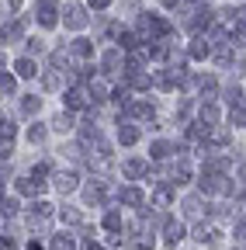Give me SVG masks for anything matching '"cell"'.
I'll return each mask as SVG.
<instances>
[{
	"mask_svg": "<svg viewBox=\"0 0 246 250\" xmlns=\"http://www.w3.org/2000/svg\"><path fill=\"white\" fill-rule=\"evenodd\" d=\"M243 104H246V101H243Z\"/></svg>",
	"mask_w": 246,
	"mask_h": 250,
	"instance_id": "cell-30",
	"label": "cell"
},
{
	"mask_svg": "<svg viewBox=\"0 0 246 250\" xmlns=\"http://www.w3.org/2000/svg\"><path fill=\"white\" fill-rule=\"evenodd\" d=\"M87 11H90L87 4H66V7H63V24L80 35V31L90 24V14H87Z\"/></svg>",
	"mask_w": 246,
	"mask_h": 250,
	"instance_id": "cell-12",
	"label": "cell"
},
{
	"mask_svg": "<svg viewBox=\"0 0 246 250\" xmlns=\"http://www.w3.org/2000/svg\"><path fill=\"white\" fill-rule=\"evenodd\" d=\"M194 118L201 122V125H222L226 122V104L222 101H198V111H194Z\"/></svg>",
	"mask_w": 246,
	"mask_h": 250,
	"instance_id": "cell-11",
	"label": "cell"
},
{
	"mask_svg": "<svg viewBox=\"0 0 246 250\" xmlns=\"http://www.w3.org/2000/svg\"><path fill=\"white\" fill-rule=\"evenodd\" d=\"M56 219H59V223H63V226H87V215L76 208V205H59V212H56Z\"/></svg>",
	"mask_w": 246,
	"mask_h": 250,
	"instance_id": "cell-21",
	"label": "cell"
},
{
	"mask_svg": "<svg viewBox=\"0 0 246 250\" xmlns=\"http://www.w3.org/2000/svg\"><path fill=\"white\" fill-rule=\"evenodd\" d=\"M87 7L94 11V14H101V11H108V7H111V0H87Z\"/></svg>",
	"mask_w": 246,
	"mask_h": 250,
	"instance_id": "cell-26",
	"label": "cell"
},
{
	"mask_svg": "<svg viewBox=\"0 0 246 250\" xmlns=\"http://www.w3.org/2000/svg\"><path fill=\"white\" fill-rule=\"evenodd\" d=\"M0 98H4V101L21 98V80H18L11 70H0Z\"/></svg>",
	"mask_w": 246,
	"mask_h": 250,
	"instance_id": "cell-20",
	"label": "cell"
},
{
	"mask_svg": "<svg viewBox=\"0 0 246 250\" xmlns=\"http://www.w3.org/2000/svg\"><path fill=\"white\" fill-rule=\"evenodd\" d=\"M219 101H222L226 108H236V104H243V101H246V87H243L239 80H232V83H222V94H219Z\"/></svg>",
	"mask_w": 246,
	"mask_h": 250,
	"instance_id": "cell-19",
	"label": "cell"
},
{
	"mask_svg": "<svg viewBox=\"0 0 246 250\" xmlns=\"http://www.w3.org/2000/svg\"><path fill=\"white\" fill-rule=\"evenodd\" d=\"M59 14H63V11H59L56 0H35V7H32L35 24H38V28H45V31H52L56 24H63V18H59Z\"/></svg>",
	"mask_w": 246,
	"mask_h": 250,
	"instance_id": "cell-8",
	"label": "cell"
},
{
	"mask_svg": "<svg viewBox=\"0 0 246 250\" xmlns=\"http://www.w3.org/2000/svg\"><path fill=\"white\" fill-rule=\"evenodd\" d=\"M66 49H70L73 62H94V56H97V45L90 42L87 35H76L73 42H66Z\"/></svg>",
	"mask_w": 246,
	"mask_h": 250,
	"instance_id": "cell-15",
	"label": "cell"
},
{
	"mask_svg": "<svg viewBox=\"0 0 246 250\" xmlns=\"http://www.w3.org/2000/svg\"><path fill=\"white\" fill-rule=\"evenodd\" d=\"M49 184H52L56 195H76L80 188H83V177H80L76 167H56V174H52Z\"/></svg>",
	"mask_w": 246,
	"mask_h": 250,
	"instance_id": "cell-6",
	"label": "cell"
},
{
	"mask_svg": "<svg viewBox=\"0 0 246 250\" xmlns=\"http://www.w3.org/2000/svg\"><path fill=\"white\" fill-rule=\"evenodd\" d=\"M184 240H188V223H184V219H177V215H170L167 226L160 229V243H163L167 250H177Z\"/></svg>",
	"mask_w": 246,
	"mask_h": 250,
	"instance_id": "cell-9",
	"label": "cell"
},
{
	"mask_svg": "<svg viewBox=\"0 0 246 250\" xmlns=\"http://www.w3.org/2000/svg\"><path fill=\"white\" fill-rule=\"evenodd\" d=\"M121 181H135V184H152V164H149V156L146 153H129V156H121Z\"/></svg>",
	"mask_w": 246,
	"mask_h": 250,
	"instance_id": "cell-1",
	"label": "cell"
},
{
	"mask_svg": "<svg viewBox=\"0 0 246 250\" xmlns=\"http://www.w3.org/2000/svg\"><path fill=\"white\" fill-rule=\"evenodd\" d=\"M101 229H104V233H125V208L108 205L104 215H101Z\"/></svg>",
	"mask_w": 246,
	"mask_h": 250,
	"instance_id": "cell-18",
	"label": "cell"
},
{
	"mask_svg": "<svg viewBox=\"0 0 246 250\" xmlns=\"http://www.w3.org/2000/svg\"><path fill=\"white\" fill-rule=\"evenodd\" d=\"M59 104H63L66 111H73V115H87L90 108H94V101H90V87L87 83H66V90L59 94Z\"/></svg>",
	"mask_w": 246,
	"mask_h": 250,
	"instance_id": "cell-2",
	"label": "cell"
},
{
	"mask_svg": "<svg viewBox=\"0 0 246 250\" xmlns=\"http://www.w3.org/2000/svg\"><path fill=\"white\" fill-rule=\"evenodd\" d=\"M49 139H52L49 122H38V118H35V122H28V125H24V143L32 146V149H42Z\"/></svg>",
	"mask_w": 246,
	"mask_h": 250,
	"instance_id": "cell-13",
	"label": "cell"
},
{
	"mask_svg": "<svg viewBox=\"0 0 246 250\" xmlns=\"http://www.w3.org/2000/svg\"><path fill=\"white\" fill-rule=\"evenodd\" d=\"M11 70H14V77H18L21 83H28V80H38V73H42V62H38V59H32V56H18Z\"/></svg>",
	"mask_w": 246,
	"mask_h": 250,
	"instance_id": "cell-16",
	"label": "cell"
},
{
	"mask_svg": "<svg viewBox=\"0 0 246 250\" xmlns=\"http://www.w3.org/2000/svg\"><path fill=\"white\" fill-rule=\"evenodd\" d=\"M42 108H45V94H21L18 98V111L24 122H35L42 115Z\"/></svg>",
	"mask_w": 246,
	"mask_h": 250,
	"instance_id": "cell-14",
	"label": "cell"
},
{
	"mask_svg": "<svg viewBox=\"0 0 246 250\" xmlns=\"http://www.w3.org/2000/svg\"><path fill=\"white\" fill-rule=\"evenodd\" d=\"M114 198H118V205L135 208V212H142V208H146V202H149L146 184H135V181H121V188H114Z\"/></svg>",
	"mask_w": 246,
	"mask_h": 250,
	"instance_id": "cell-5",
	"label": "cell"
},
{
	"mask_svg": "<svg viewBox=\"0 0 246 250\" xmlns=\"http://www.w3.org/2000/svg\"><path fill=\"white\" fill-rule=\"evenodd\" d=\"M121 66H125V52H121L118 45H104L97 52V73L108 77V80H118L121 77Z\"/></svg>",
	"mask_w": 246,
	"mask_h": 250,
	"instance_id": "cell-4",
	"label": "cell"
},
{
	"mask_svg": "<svg viewBox=\"0 0 246 250\" xmlns=\"http://www.w3.org/2000/svg\"><path fill=\"white\" fill-rule=\"evenodd\" d=\"M4 66H7V56H4V52H0V70H4Z\"/></svg>",
	"mask_w": 246,
	"mask_h": 250,
	"instance_id": "cell-28",
	"label": "cell"
},
{
	"mask_svg": "<svg viewBox=\"0 0 246 250\" xmlns=\"http://www.w3.org/2000/svg\"><path fill=\"white\" fill-rule=\"evenodd\" d=\"M24 250H45V247H42L38 240H28V243H24Z\"/></svg>",
	"mask_w": 246,
	"mask_h": 250,
	"instance_id": "cell-27",
	"label": "cell"
},
{
	"mask_svg": "<svg viewBox=\"0 0 246 250\" xmlns=\"http://www.w3.org/2000/svg\"><path fill=\"white\" fill-rule=\"evenodd\" d=\"M49 129H52V136H76V129H80V115H73V111H66L63 104H59L52 115H49Z\"/></svg>",
	"mask_w": 246,
	"mask_h": 250,
	"instance_id": "cell-7",
	"label": "cell"
},
{
	"mask_svg": "<svg viewBox=\"0 0 246 250\" xmlns=\"http://www.w3.org/2000/svg\"><path fill=\"white\" fill-rule=\"evenodd\" d=\"M142 136H146V129L139 122H129V118H118L114 115V146L118 149H135L142 143Z\"/></svg>",
	"mask_w": 246,
	"mask_h": 250,
	"instance_id": "cell-3",
	"label": "cell"
},
{
	"mask_svg": "<svg viewBox=\"0 0 246 250\" xmlns=\"http://www.w3.org/2000/svg\"><path fill=\"white\" fill-rule=\"evenodd\" d=\"M49 247H52V250H76V247H80V240H76V236H70V233H56V236L49 240Z\"/></svg>",
	"mask_w": 246,
	"mask_h": 250,
	"instance_id": "cell-24",
	"label": "cell"
},
{
	"mask_svg": "<svg viewBox=\"0 0 246 250\" xmlns=\"http://www.w3.org/2000/svg\"><path fill=\"white\" fill-rule=\"evenodd\" d=\"M184 52H188L191 62H205V59H211V42H208V35H191V42L184 45Z\"/></svg>",
	"mask_w": 246,
	"mask_h": 250,
	"instance_id": "cell-17",
	"label": "cell"
},
{
	"mask_svg": "<svg viewBox=\"0 0 246 250\" xmlns=\"http://www.w3.org/2000/svg\"><path fill=\"white\" fill-rule=\"evenodd\" d=\"M0 215H7V219L21 215V198H18V195H7L4 202H0Z\"/></svg>",
	"mask_w": 246,
	"mask_h": 250,
	"instance_id": "cell-25",
	"label": "cell"
},
{
	"mask_svg": "<svg viewBox=\"0 0 246 250\" xmlns=\"http://www.w3.org/2000/svg\"><path fill=\"white\" fill-rule=\"evenodd\" d=\"M232 250H246V247H232Z\"/></svg>",
	"mask_w": 246,
	"mask_h": 250,
	"instance_id": "cell-29",
	"label": "cell"
},
{
	"mask_svg": "<svg viewBox=\"0 0 246 250\" xmlns=\"http://www.w3.org/2000/svg\"><path fill=\"white\" fill-rule=\"evenodd\" d=\"M226 125L236 132V136H243L246 132V104H236V108H226Z\"/></svg>",
	"mask_w": 246,
	"mask_h": 250,
	"instance_id": "cell-22",
	"label": "cell"
},
{
	"mask_svg": "<svg viewBox=\"0 0 246 250\" xmlns=\"http://www.w3.org/2000/svg\"><path fill=\"white\" fill-rule=\"evenodd\" d=\"M45 52H49L45 39H38V35H28V39H24V56H32V59H38V56H45Z\"/></svg>",
	"mask_w": 246,
	"mask_h": 250,
	"instance_id": "cell-23",
	"label": "cell"
},
{
	"mask_svg": "<svg viewBox=\"0 0 246 250\" xmlns=\"http://www.w3.org/2000/svg\"><path fill=\"white\" fill-rule=\"evenodd\" d=\"M149 164H170L173 160V136H152L146 146Z\"/></svg>",
	"mask_w": 246,
	"mask_h": 250,
	"instance_id": "cell-10",
	"label": "cell"
}]
</instances>
